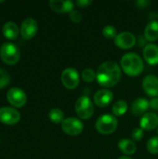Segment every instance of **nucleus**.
Wrapping results in <instances>:
<instances>
[{
    "label": "nucleus",
    "instance_id": "obj_1",
    "mask_svg": "<svg viewBox=\"0 0 158 159\" xmlns=\"http://www.w3.org/2000/svg\"><path fill=\"white\" fill-rule=\"evenodd\" d=\"M96 75V80L102 87L112 88L120 81L121 69L115 61H106L98 67Z\"/></svg>",
    "mask_w": 158,
    "mask_h": 159
},
{
    "label": "nucleus",
    "instance_id": "obj_2",
    "mask_svg": "<svg viewBox=\"0 0 158 159\" xmlns=\"http://www.w3.org/2000/svg\"><path fill=\"white\" fill-rule=\"evenodd\" d=\"M120 65L124 73L129 76H138L144 69L142 59L138 54L133 52L125 54L121 58Z\"/></svg>",
    "mask_w": 158,
    "mask_h": 159
},
{
    "label": "nucleus",
    "instance_id": "obj_3",
    "mask_svg": "<svg viewBox=\"0 0 158 159\" xmlns=\"http://www.w3.org/2000/svg\"><path fill=\"white\" fill-rule=\"evenodd\" d=\"M117 126L118 121L116 117L109 114L101 116L95 123V128L97 131L102 135H110L114 133L116 130Z\"/></svg>",
    "mask_w": 158,
    "mask_h": 159
},
{
    "label": "nucleus",
    "instance_id": "obj_4",
    "mask_svg": "<svg viewBox=\"0 0 158 159\" xmlns=\"http://www.w3.org/2000/svg\"><path fill=\"white\" fill-rule=\"evenodd\" d=\"M0 58L7 65L16 64L20 58V49L13 43H4L0 48Z\"/></svg>",
    "mask_w": 158,
    "mask_h": 159
},
{
    "label": "nucleus",
    "instance_id": "obj_5",
    "mask_svg": "<svg viewBox=\"0 0 158 159\" xmlns=\"http://www.w3.org/2000/svg\"><path fill=\"white\" fill-rule=\"evenodd\" d=\"M74 109L77 116L83 120H88L92 117L95 111L93 102L88 96L79 97L75 102Z\"/></svg>",
    "mask_w": 158,
    "mask_h": 159
},
{
    "label": "nucleus",
    "instance_id": "obj_6",
    "mask_svg": "<svg viewBox=\"0 0 158 159\" xmlns=\"http://www.w3.org/2000/svg\"><path fill=\"white\" fill-rule=\"evenodd\" d=\"M61 80L62 85L67 89L73 90L78 87L80 82V75L77 70L73 67H68L62 71L61 75Z\"/></svg>",
    "mask_w": 158,
    "mask_h": 159
},
{
    "label": "nucleus",
    "instance_id": "obj_7",
    "mask_svg": "<svg viewBox=\"0 0 158 159\" xmlns=\"http://www.w3.org/2000/svg\"><path fill=\"white\" fill-rule=\"evenodd\" d=\"M61 129L69 136H77L84 130L83 122L75 117H68L61 123Z\"/></svg>",
    "mask_w": 158,
    "mask_h": 159
},
{
    "label": "nucleus",
    "instance_id": "obj_8",
    "mask_svg": "<svg viewBox=\"0 0 158 159\" xmlns=\"http://www.w3.org/2000/svg\"><path fill=\"white\" fill-rule=\"evenodd\" d=\"M7 99L12 106L17 108L24 106L27 102V95L20 88L10 89L7 93Z\"/></svg>",
    "mask_w": 158,
    "mask_h": 159
},
{
    "label": "nucleus",
    "instance_id": "obj_9",
    "mask_svg": "<svg viewBox=\"0 0 158 159\" xmlns=\"http://www.w3.org/2000/svg\"><path fill=\"white\" fill-rule=\"evenodd\" d=\"M20 120V114L18 110L5 106L0 108V122L5 125H16Z\"/></svg>",
    "mask_w": 158,
    "mask_h": 159
},
{
    "label": "nucleus",
    "instance_id": "obj_10",
    "mask_svg": "<svg viewBox=\"0 0 158 159\" xmlns=\"http://www.w3.org/2000/svg\"><path fill=\"white\" fill-rule=\"evenodd\" d=\"M38 30V24L33 18L25 19L20 25V34L24 39L30 40L36 34Z\"/></svg>",
    "mask_w": 158,
    "mask_h": 159
},
{
    "label": "nucleus",
    "instance_id": "obj_11",
    "mask_svg": "<svg viewBox=\"0 0 158 159\" xmlns=\"http://www.w3.org/2000/svg\"><path fill=\"white\" fill-rule=\"evenodd\" d=\"M115 44L121 49H129L135 46L136 37L129 32H122L118 34L115 38Z\"/></svg>",
    "mask_w": 158,
    "mask_h": 159
},
{
    "label": "nucleus",
    "instance_id": "obj_12",
    "mask_svg": "<svg viewBox=\"0 0 158 159\" xmlns=\"http://www.w3.org/2000/svg\"><path fill=\"white\" fill-rule=\"evenodd\" d=\"M142 88L148 96L153 98L158 97V77L153 75H148L143 78Z\"/></svg>",
    "mask_w": 158,
    "mask_h": 159
},
{
    "label": "nucleus",
    "instance_id": "obj_13",
    "mask_svg": "<svg viewBox=\"0 0 158 159\" xmlns=\"http://www.w3.org/2000/svg\"><path fill=\"white\" fill-rule=\"evenodd\" d=\"M114 100V93L109 89H100L94 95V103L101 108L108 106Z\"/></svg>",
    "mask_w": 158,
    "mask_h": 159
},
{
    "label": "nucleus",
    "instance_id": "obj_14",
    "mask_svg": "<svg viewBox=\"0 0 158 159\" xmlns=\"http://www.w3.org/2000/svg\"><path fill=\"white\" fill-rule=\"evenodd\" d=\"M48 5L51 10L57 13H70L74 10V3L70 0H50Z\"/></svg>",
    "mask_w": 158,
    "mask_h": 159
},
{
    "label": "nucleus",
    "instance_id": "obj_15",
    "mask_svg": "<svg viewBox=\"0 0 158 159\" xmlns=\"http://www.w3.org/2000/svg\"><path fill=\"white\" fill-rule=\"evenodd\" d=\"M140 127L143 130H154L158 128V116L156 113H146L140 120Z\"/></svg>",
    "mask_w": 158,
    "mask_h": 159
},
{
    "label": "nucleus",
    "instance_id": "obj_16",
    "mask_svg": "<svg viewBox=\"0 0 158 159\" xmlns=\"http://www.w3.org/2000/svg\"><path fill=\"white\" fill-rule=\"evenodd\" d=\"M143 58L150 65L158 64V46L156 44H147L143 48Z\"/></svg>",
    "mask_w": 158,
    "mask_h": 159
},
{
    "label": "nucleus",
    "instance_id": "obj_17",
    "mask_svg": "<svg viewBox=\"0 0 158 159\" xmlns=\"http://www.w3.org/2000/svg\"><path fill=\"white\" fill-rule=\"evenodd\" d=\"M149 107H150V102L148 100L143 99V98H139L132 102L130 110H131L132 115L140 116L145 115Z\"/></svg>",
    "mask_w": 158,
    "mask_h": 159
},
{
    "label": "nucleus",
    "instance_id": "obj_18",
    "mask_svg": "<svg viewBox=\"0 0 158 159\" xmlns=\"http://www.w3.org/2000/svg\"><path fill=\"white\" fill-rule=\"evenodd\" d=\"M144 37L149 42H155L158 39V21L151 20L145 27Z\"/></svg>",
    "mask_w": 158,
    "mask_h": 159
},
{
    "label": "nucleus",
    "instance_id": "obj_19",
    "mask_svg": "<svg viewBox=\"0 0 158 159\" xmlns=\"http://www.w3.org/2000/svg\"><path fill=\"white\" fill-rule=\"evenodd\" d=\"M118 148L119 150L127 155V156H132L137 151V145L134 143V141L129 139H122L118 143Z\"/></svg>",
    "mask_w": 158,
    "mask_h": 159
},
{
    "label": "nucleus",
    "instance_id": "obj_20",
    "mask_svg": "<svg viewBox=\"0 0 158 159\" xmlns=\"http://www.w3.org/2000/svg\"><path fill=\"white\" fill-rule=\"evenodd\" d=\"M3 34L9 40L16 39L19 35V27L13 21H7L3 25L2 28Z\"/></svg>",
    "mask_w": 158,
    "mask_h": 159
},
{
    "label": "nucleus",
    "instance_id": "obj_21",
    "mask_svg": "<svg viewBox=\"0 0 158 159\" xmlns=\"http://www.w3.org/2000/svg\"><path fill=\"white\" fill-rule=\"evenodd\" d=\"M127 110H128V103L123 100H119V101L115 102L112 107V112L115 117L124 116L126 114Z\"/></svg>",
    "mask_w": 158,
    "mask_h": 159
},
{
    "label": "nucleus",
    "instance_id": "obj_22",
    "mask_svg": "<svg viewBox=\"0 0 158 159\" xmlns=\"http://www.w3.org/2000/svg\"><path fill=\"white\" fill-rule=\"evenodd\" d=\"M48 118L51 122L55 124L62 123L64 120V114L59 108H53L48 112Z\"/></svg>",
    "mask_w": 158,
    "mask_h": 159
},
{
    "label": "nucleus",
    "instance_id": "obj_23",
    "mask_svg": "<svg viewBox=\"0 0 158 159\" xmlns=\"http://www.w3.org/2000/svg\"><path fill=\"white\" fill-rule=\"evenodd\" d=\"M81 77H82V79L85 82H87V83H92L96 79L97 75H96V72L94 70H92L90 68H87V69H84L82 71Z\"/></svg>",
    "mask_w": 158,
    "mask_h": 159
},
{
    "label": "nucleus",
    "instance_id": "obj_24",
    "mask_svg": "<svg viewBox=\"0 0 158 159\" xmlns=\"http://www.w3.org/2000/svg\"><path fill=\"white\" fill-rule=\"evenodd\" d=\"M147 150L152 155L158 154V136H154L149 139L147 143Z\"/></svg>",
    "mask_w": 158,
    "mask_h": 159
},
{
    "label": "nucleus",
    "instance_id": "obj_25",
    "mask_svg": "<svg viewBox=\"0 0 158 159\" xmlns=\"http://www.w3.org/2000/svg\"><path fill=\"white\" fill-rule=\"evenodd\" d=\"M117 34L116 29L113 25H107L102 29V35L107 39H115Z\"/></svg>",
    "mask_w": 158,
    "mask_h": 159
},
{
    "label": "nucleus",
    "instance_id": "obj_26",
    "mask_svg": "<svg viewBox=\"0 0 158 159\" xmlns=\"http://www.w3.org/2000/svg\"><path fill=\"white\" fill-rule=\"evenodd\" d=\"M10 82V75L5 69L0 68V89L6 88Z\"/></svg>",
    "mask_w": 158,
    "mask_h": 159
},
{
    "label": "nucleus",
    "instance_id": "obj_27",
    "mask_svg": "<svg viewBox=\"0 0 158 159\" xmlns=\"http://www.w3.org/2000/svg\"><path fill=\"white\" fill-rule=\"evenodd\" d=\"M69 18L74 23H80L83 20V16L81 12H79L78 10H74V9L69 13Z\"/></svg>",
    "mask_w": 158,
    "mask_h": 159
},
{
    "label": "nucleus",
    "instance_id": "obj_28",
    "mask_svg": "<svg viewBox=\"0 0 158 159\" xmlns=\"http://www.w3.org/2000/svg\"><path fill=\"white\" fill-rule=\"evenodd\" d=\"M143 136H144V132H143V129H141V128H136L131 132L132 141L139 142V141H141L143 138Z\"/></svg>",
    "mask_w": 158,
    "mask_h": 159
},
{
    "label": "nucleus",
    "instance_id": "obj_29",
    "mask_svg": "<svg viewBox=\"0 0 158 159\" xmlns=\"http://www.w3.org/2000/svg\"><path fill=\"white\" fill-rule=\"evenodd\" d=\"M91 4H92L91 0H77V1H75V5L80 8H86Z\"/></svg>",
    "mask_w": 158,
    "mask_h": 159
},
{
    "label": "nucleus",
    "instance_id": "obj_30",
    "mask_svg": "<svg viewBox=\"0 0 158 159\" xmlns=\"http://www.w3.org/2000/svg\"><path fill=\"white\" fill-rule=\"evenodd\" d=\"M150 107L154 110H158V97H155L150 101Z\"/></svg>",
    "mask_w": 158,
    "mask_h": 159
},
{
    "label": "nucleus",
    "instance_id": "obj_31",
    "mask_svg": "<svg viewBox=\"0 0 158 159\" xmlns=\"http://www.w3.org/2000/svg\"><path fill=\"white\" fill-rule=\"evenodd\" d=\"M149 4H150V2L149 1H146V0H139V1L136 2V5L139 7H142V8H145Z\"/></svg>",
    "mask_w": 158,
    "mask_h": 159
},
{
    "label": "nucleus",
    "instance_id": "obj_32",
    "mask_svg": "<svg viewBox=\"0 0 158 159\" xmlns=\"http://www.w3.org/2000/svg\"><path fill=\"white\" fill-rule=\"evenodd\" d=\"M118 159H132V158H130L129 157H119Z\"/></svg>",
    "mask_w": 158,
    "mask_h": 159
},
{
    "label": "nucleus",
    "instance_id": "obj_33",
    "mask_svg": "<svg viewBox=\"0 0 158 159\" xmlns=\"http://www.w3.org/2000/svg\"><path fill=\"white\" fill-rule=\"evenodd\" d=\"M0 3H4V1H0Z\"/></svg>",
    "mask_w": 158,
    "mask_h": 159
},
{
    "label": "nucleus",
    "instance_id": "obj_34",
    "mask_svg": "<svg viewBox=\"0 0 158 159\" xmlns=\"http://www.w3.org/2000/svg\"><path fill=\"white\" fill-rule=\"evenodd\" d=\"M157 133H158V128H157Z\"/></svg>",
    "mask_w": 158,
    "mask_h": 159
},
{
    "label": "nucleus",
    "instance_id": "obj_35",
    "mask_svg": "<svg viewBox=\"0 0 158 159\" xmlns=\"http://www.w3.org/2000/svg\"><path fill=\"white\" fill-rule=\"evenodd\" d=\"M157 16H158V15H157Z\"/></svg>",
    "mask_w": 158,
    "mask_h": 159
}]
</instances>
